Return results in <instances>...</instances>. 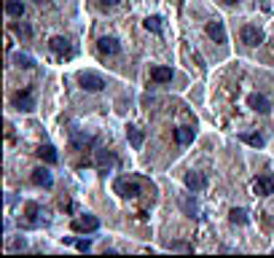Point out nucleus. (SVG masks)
I'll return each instance as SVG.
<instances>
[{
	"label": "nucleus",
	"instance_id": "obj_23",
	"mask_svg": "<svg viewBox=\"0 0 274 258\" xmlns=\"http://www.w3.org/2000/svg\"><path fill=\"white\" fill-rule=\"evenodd\" d=\"M183 210H186V213H189L191 218H194V215H199V205H197L194 199H189V197L183 199Z\"/></svg>",
	"mask_w": 274,
	"mask_h": 258
},
{
	"label": "nucleus",
	"instance_id": "obj_6",
	"mask_svg": "<svg viewBox=\"0 0 274 258\" xmlns=\"http://www.w3.org/2000/svg\"><path fill=\"white\" fill-rule=\"evenodd\" d=\"M97 49H100V54H105V57H116V54L121 51V43H119V38L105 35V38L97 41Z\"/></svg>",
	"mask_w": 274,
	"mask_h": 258
},
{
	"label": "nucleus",
	"instance_id": "obj_16",
	"mask_svg": "<svg viewBox=\"0 0 274 258\" xmlns=\"http://www.w3.org/2000/svg\"><path fill=\"white\" fill-rule=\"evenodd\" d=\"M151 78H153L156 83H167V81H172V67H164V65L153 67L151 70Z\"/></svg>",
	"mask_w": 274,
	"mask_h": 258
},
{
	"label": "nucleus",
	"instance_id": "obj_7",
	"mask_svg": "<svg viewBox=\"0 0 274 258\" xmlns=\"http://www.w3.org/2000/svg\"><path fill=\"white\" fill-rule=\"evenodd\" d=\"M95 164L100 169H111V167L119 164V159H116L111 151H105V148H97V151H95Z\"/></svg>",
	"mask_w": 274,
	"mask_h": 258
},
{
	"label": "nucleus",
	"instance_id": "obj_17",
	"mask_svg": "<svg viewBox=\"0 0 274 258\" xmlns=\"http://www.w3.org/2000/svg\"><path fill=\"white\" fill-rule=\"evenodd\" d=\"M127 137H129L132 148H143V143H145L143 129H137V127H127Z\"/></svg>",
	"mask_w": 274,
	"mask_h": 258
},
{
	"label": "nucleus",
	"instance_id": "obj_9",
	"mask_svg": "<svg viewBox=\"0 0 274 258\" xmlns=\"http://www.w3.org/2000/svg\"><path fill=\"white\" fill-rule=\"evenodd\" d=\"M14 105H17L19 111H33V108H35L33 92H30V89H22V92H17V95H14Z\"/></svg>",
	"mask_w": 274,
	"mask_h": 258
},
{
	"label": "nucleus",
	"instance_id": "obj_15",
	"mask_svg": "<svg viewBox=\"0 0 274 258\" xmlns=\"http://www.w3.org/2000/svg\"><path fill=\"white\" fill-rule=\"evenodd\" d=\"M239 140H242V143H247V145H253V148H261L266 143V137L261 135V132H242Z\"/></svg>",
	"mask_w": 274,
	"mask_h": 258
},
{
	"label": "nucleus",
	"instance_id": "obj_20",
	"mask_svg": "<svg viewBox=\"0 0 274 258\" xmlns=\"http://www.w3.org/2000/svg\"><path fill=\"white\" fill-rule=\"evenodd\" d=\"M229 218H231V223H239V226H245L247 221H250V213L245 207H234L231 213H229Z\"/></svg>",
	"mask_w": 274,
	"mask_h": 258
},
{
	"label": "nucleus",
	"instance_id": "obj_25",
	"mask_svg": "<svg viewBox=\"0 0 274 258\" xmlns=\"http://www.w3.org/2000/svg\"><path fill=\"white\" fill-rule=\"evenodd\" d=\"M89 143H92L89 135H78V132H73V145L81 148V145H89Z\"/></svg>",
	"mask_w": 274,
	"mask_h": 258
},
{
	"label": "nucleus",
	"instance_id": "obj_4",
	"mask_svg": "<svg viewBox=\"0 0 274 258\" xmlns=\"http://www.w3.org/2000/svg\"><path fill=\"white\" fill-rule=\"evenodd\" d=\"M100 229V218L97 215H92V213H86V215H81V218H75L73 221V231H97Z\"/></svg>",
	"mask_w": 274,
	"mask_h": 258
},
{
	"label": "nucleus",
	"instance_id": "obj_21",
	"mask_svg": "<svg viewBox=\"0 0 274 258\" xmlns=\"http://www.w3.org/2000/svg\"><path fill=\"white\" fill-rule=\"evenodd\" d=\"M143 25H145V30H151V33L159 35L161 30H164V19H161V17H145Z\"/></svg>",
	"mask_w": 274,
	"mask_h": 258
},
{
	"label": "nucleus",
	"instance_id": "obj_12",
	"mask_svg": "<svg viewBox=\"0 0 274 258\" xmlns=\"http://www.w3.org/2000/svg\"><path fill=\"white\" fill-rule=\"evenodd\" d=\"M207 186V178L202 175V172H189L186 175V189H191V191H202Z\"/></svg>",
	"mask_w": 274,
	"mask_h": 258
},
{
	"label": "nucleus",
	"instance_id": "obj_14",
	"mask_svg": "<svg viewBox=\"0 0 274 258\" xmlns=\"http://www.w3.org/2000/svg\"><path fill=\"white\" fill-rule=\"evenodd\" d=\"M35 153L41 156L46 164H57V161H59V153H57V148H54V145H41Z\"/></svg>",
	"mask_w": 274,
	"mask_h": 258
},
{
	"label": "nucleus",
	"instance_id": "obj_29",
	"mask_svg": "<svg viewBox=\"0 0 274 258\" xmlns=\"http://www.w3.org/2000/svg\"><path fill=\"white\" fill-rule=\"evenodd\" d=\"M11 250H25V239H17V242H11Z\"/></svg>",
	"mask_w": 274,
	"mask_h": 258
},
{
	"label": "nucleus",
	"instance_id": "obj_13",
	"mask_svg": "<svg viewBox=\"0 0 274 258\" xmlns=\"http://www.w3.org/2000/svg\"><path fill=\"white\" fill-rule=\"evenodd\" d=\"M33 183H35V186H43V189H51V186H54V178H51V172L46 169V167H41V169L33 172Z\"/></svg>",
	"mask_w": 274,
	"mask_h": 258
},
{
	"label": "nucleus",
	"instance_id": "obj_19",
	"mask_svg": "<svg viewBox=\"0 0 274 258\" xmlns=\"http://www.w3.org/2000/svg\"><path fill=\"white\" fill-rule=\"evenodd\" d=\"M175 140H177L180 145H189L191 140H194V129L191 127H177L175 129Z\"/></svg>",
	"mask_w": 274,
	"mask_h": 258
},
{
	"label": "nucleus",
	"instance_id": "obj_30",
	"mask_svg": "<svg viewBox=\"0 0 274 258\" xmlns=\"http://www.w3.org/2000/svg\"><path fill=\"white\" fill-rule=\"evenodd\" d=\"M223 3H229V6H234V3H239V0H223Z\"/></svg>",
	"mask_w": 274,
	"mask_h": 258
},
{
	"label": "nucleus",
	"instance_id": "obj_11",
	"mask_svg": "<svg viewBox=\"0 0 274 258\" xmlns=\"http://www.w3.org/2000/svg\"><path fill=\"white\" fill-rule=\"evenodd\" d=\"M207 35L213 38L215 43H226V27H223V22L221 19L207 22Z\"/></svg>",
	"mask_w": 274,
	"mask_h": 258
},
{
	"label": "nucleus",
	"instance_id": "obj_31",
	"mask_svg": "<svg viewBox=\"0 0 274 258\" xmlns=\"http://www.w3.org/2000/svg\"><path fill=\"white\" fill-rule=\"evenodd\" d=\"M35 3H46V0H35Z\"/></svg>",
	"mask_w": 274,
	"mask_h": 258
},
{
	"label": "nucleus",
	"instance_id": "obj_10",
	"mask_svg": "<svg viewBox=\"0 0 274 258\" xmlns=\"http://www.w3.org/2000/svg\"><path fill=\"white\" fill-rule=\"evenodd\" d=\"M253 191L258 194V197H269V194H274V178L271 175L258 178V181L253 183Z\"/></svg>",
	"mask_w": 274,
	"mask_h": 258
},
{
	"label": "nucleus",
	"instance_id": "obj_1",
	"mask_svg": "<svg viewBox=\"0 0 274 258\" xmlns=\"http://www.w3.org/2000/svg\"><path fill=\"white\" fill-rule=\"evenodd\" d=\"M113 189H116V194H119V197H124V199L140 197V181H137V178H119V181L113 183Z\"/></svg>",
	"mask_w": 274,
	"mask_h": 258
},
{
	"label": "nucleus",
	"instance_id": "obj_8",
	"mask_svg": "<svg viewBox=\"0 0 274 258\" xmlns=\"http://www.w3.org/2000/svg\"><path fill=\"white\" fill-rule=\"evenodd\" d=\"M247 105L253 108V111H258V113H269V111H271L269 97H266V95H258V92H253V95L247 97Z\"/></svg>",
	"mask_w": 274,
	"mask_h": 258
},
{
	"label": "nucleus",
	"instance_id": "obj_28",
	"mask_svg": "<svg viewBox=\"0 0 274 258\" xmlns=\"http://www.w3.org/2000/svg\"><path fill=\"white\" fill-rule=\"evenodd\" d=\"M172 250H186V253H191V245H183V242H175V245H172Z\"/></svg>",
	"mask_w": 274,
	"mask_h": 258
},
{
	"label": "nucleus",
	"instance_id": "obj_26",
	"mask_svg": "<svg viewBox=\"0 0 274 258\" xmlns=\"http://www.w3.org/2000/svg\"><path fill=\"white\" fill-rule=\"evenodd\" d=\"M75 247L81 250V253H89V250H92V242H89V239H75Z\"/></svg>",
	"mask_w": 274,
	"mask_h": 258
},
{
	"label": "nucleus",
	"instance_id": "obj_3",
	"mask_svg": "<svg viewBox=\"0 0 274 258\" xmlns=\"http://www.w3.org/2000/svg\"><path fill=\"white\" fill-rule=\"evenodd\" d=\"M78 83H81L86 92H103L105 89V78L100 75V73H92V70L78 73Z\"/></svg>",
	"mask_w": 274,
	"mask_h": 258
},
{
	"label": "nucleus",
	"instance_id": "obj_22",
	"mask_svg": "<svg viewBox=\"0 0 274 258\" xmlns=\"http://www.w3.org/2000/svg\"><path fill=\"white\" fill-rule=\"evenodd\" d=\"M14 33H17L22 41H30V38H33V27H30L27 22H17V25H14Z\"/></svg>",
	"mask_w": 274,
	"mask_h": 258
},
{
	"label": "nucleus",
	"instance_id": "obj_24",
	"mask_svg": "<svg viewBox=\"0 0 274 258\" xmlns=\"http://www.w3.org/2000/svg\"><path fill=\"white\" fill-rule=\"evenodd\" d=\"M14 62H17L19 67H33V65H35L33 57H27V54H17V57H14Z\"/></svg>",
	"mask_w": 274,
	"mask_h": 258
},
{
	"label": "nucleus",
	"instance_id": "obj_27",
	"mask_svg": "<svg viewBox=\"0 0 274 258\" xmlns=\"http://www.w3.org/2000/svg\"><path fill=\"white\" fill-rule=\"evenodd\" d=\"M103 9H113V6H119V0H97Z\"/></svg>",
	"mask_w": 274,
	"mask_h": 258
},
{
	"label": "nucleus",
	"instance_id": "obj_5",
	"mask_svg": "<svg viewBox=\"0 0 274 258\" xmlns=\"http://www.w3.org/2000/svg\"><path fill=\"white\" fill-rule=\"evenodd\" d=\"M239 35H242V43H247V46H258V43H263V30H261V27H255V25H245Z\"/></svg>",
	"mask_w": 274,
	"mask_h": 258
},
{
	"label": "nucleus",
	"instance_id": "obj_18",
	"mask_svg": "<svg viewBox=\"0 0 274 258\" xmlns=\"http://www.w3.org/2000/svg\"><path fill=\"white\" fill-rule=\"evenodd\" d=\"M6 14H9V17H25V3H22V0H9V3H6Z\"/></svg>",
	"mask_w": 274,
	"mask_h": 258
},
{
	"label": "nucleus",
	"instance_id": "obj_2",
	"mask_svg": "<svg viewBox=\"0 0 274 258\" xmlns=\"http://www.w3.org/2000/svg\"><path fill=\"white\" fill-rule=\"evenodd\" d=\"M49 49L57 54V57H67V59L75 57V46H73V41H70V38H65V35H54L51 41H49Z\"/></svg>",
	"mask_w": 274,
	"mask_h": 258
}]
</instances>
